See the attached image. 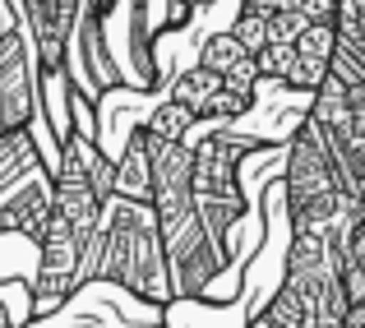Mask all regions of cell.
Listing matches in <instances>:
<instances>
[{
  "label": "cell",
  "instance_id": "cell-1",
  "mask_svg": "<svg viewBox=\"0 0 365 328\" xmlns=\"http://www.w3.org/2000/svg\"><path fill=\"white\" fill-rule=\"evenodd\" d=\"M93 282H111L148 305H167L176 296L167 273V255H162L158 217H153L148 204H134V199H120V195H111L102 204L98 240L83 259V287Z\"/></svg>",
  "mask_w": 365,
  "mask_h": 328
},
{
  "label": "cell",
  "instance_id": "cell-2",
  "mask_svg": "<svg viewBox=\"0 0 365 328\" xmlns=\"http://www.w3.org/2000/svg\"><path fill=\"white\" fill-rule=\"evenodd\" d=\"M185 143H190V158H195L190 204H195L199 222L208 227V236L217 240V250L232 259V236L250 213V195L241 190V162L255 158L264 148V139L236 134L227 125H208L199 139H185Z\"/></svg>",
  "mask_w": 365,
  "mask_h": 328
},
{
  "label": "cell",
  "instance_id": "cell-3",
  "mask_svg": "<svg viewBox=\"0 0 365 328\" xmlns=\"http://www.w3.org/2000/svg\"><path fill=\"white\" fill-rule=\"evenodd\" d=\"M153 217H158V236H162V255H167L171 292L199 301V296L213 287V277L222 273L227 255L217 250V240L208 236V227L199 222L195 204L153 208Z\"/></svg>",
  "mask_w": 365,
  "mask_h": 328
},
{
  "label": "cell",
  "instance_id": "cell-4",
  "mask_svg": "<svg viewBox=\"0 0 365 328\" xmlns=\"http://www.w3.org/2000/svg\"><path fill=\"white\" fill-rule=\"evenodd\" d=\"M88 0H14V14L33 46L42 88H70V42Z\"/></svg>",
  "mask_w": 365,
  "mask_h": 328
},
{
  "label": "cell",
  "instance_id": "cell-5",
  "mask_svg": "<svg viewBox=\"0 0 365 328\" xmlns=\"http://www.w3.org/2000/svg\"><path fill=\"white\" fill-rule=\"evenodd\" d=\"M282 282H292L296 292H301L314 328H338L342 314H347V305H351L347 292H342L333 250L324 245L319 236H305V231H292V240H287V273H282Z\"/></svg>",
  "mask_w": 365,
  "mask_h": 328
},
{
  "label": "cell",
  "instance_id": "cell-6",
  "mask_svg": "<svg viewBox=\"0 0 365 328\" xmlns=\"http://www.w3.org/2000/svg\"><path fill=\"white\" fill-rule=\"evenodd\" d=\"M42 116V79H37L33 46L24 37L19 14H5L0 28V134L33 130Z\"/></svg>",
  "mask_w": 365,
  "mask_h": 328
},
{
  "label": "cell",
  "instance_id": "cell-7",
  "mask_svg": "<svg viewBox=\"0 0 365 328\" xmlns=\"http://www.w3.org/2000/svg\"><path fill=\"white\" fill-rule=\"evenodd\" d=\"M282 190H287V213H296V208H305V204H314V199L342 190L338 171H333V158H329V148H324V134H319V125H314L310 116H301L296 130H292V139H287Z\"/></svg>",
  "mask_w": 365,
  "mask_h": 328
},
{
  "label": "cell",
  "instance_id": "cell-8",
  "mask_svg": "<svg viewBox=\"0 0 365 328\" xmlns=\"http://www.w3.org/2000/svg\"><path fill=\"white\" fill-rule=\"evenodd\" d=\"M51 217V167L33 162L24 176L0 185V231H19V236L37 240Z\"/></svg>",
  "mask_w": 365,
  "mask_h": 328
},
{
  "label": "cell",
  "instance_id": "cell-9",
  "mask_svg": "<svg viewBox=\"0 0 365 328\" xmlns=\"http://www.w3.org/2000/svg\"><path fill=\"white\" fill-rule=\"evenodd\" d=\"M102 28H107V19H102L93 5H83L79 28H74V42H70V51L79 46V70L88 74V88H83V93H88L93 102H98L102 93L125 88V79H120L116 61H111V51H107V37H102Z\"/></svg>",
  "mask_w": 365,
  "mask_h": 328
},
{
  "label": "cell",
  "instance_id": "cell-10",
  "mask_svg": "<svg viewBox=\"0 0 365 328\" xmlns=\"http://www.w3.org/2000/svg\"><path fill=\"white\" fill-rule=\"evenodd\" d=\"M153 190V167H148V134L143 125H134L125 134V148L111 158V195L134 199V204H148Z\"/></svg>",
  "mask_w": 365,
  "mask_h": 328
},
{
  "label": "cell",
  "instance_id": "cell-11",
  "mask_svg": "<svg viewBox=\"0 0 365 328\" xmlns=\"http://www.w3.org/2000/svg\"><path fill=\"white\" fill-rule=\"evenodd\" d=\"M259 319H264L268 328H314L310 310H305L301 292H296L292 282H277V292L268 296V305L259 310Z\"/></svg>",
  "mask_w": 365,
  "mask_h": 328
},
{
  "label": "cell",
  "instance_id": "cell-12",
  "mask_svg": "<svg viewBox=\"0 0 365 328\" xmlns=\"http://www.w3.org/2000/svg\"><path fill=\"white\" fill-rule=\"evenodd\" d=\"M195 111L190 107H180V102H171V98H162L158 107H153V116L143 121V130L153 134V139H190L195 134Z\"/></svg>",
  "mask_w": 365,
  "mask_h": 328
},
{
  "label": "cell",
  "instance_id": "cell-13",
  "mask_svg": "<svg viewBox=\"0 0 365 328\" xmlns=\"http://www.w3.org/2000/svg\"><path fill=\"white\" fill-rule=\"evenodd\" d=\"M338 277H342L347 301H365V217L356 222V231H351L347 255L338 259Z\"/></svg>",
  "mask_w": 365,
  "mask_h": 328
},
{
  "label": "cell",
  "instance_id": "cell-14",
  "mask_svg": "<svg viewBox=\"0 0 365 328\" xmlns=\"http://www.w3.org/2000/svg\"><path fill=\"white\" fill-rule=\"evenodd\" d=\"M236 61H245V51H241V42H236L232 33H208L204 37V46H199V70H208V74L222 79Z\"/></svg>",
  "mask_w": 365,
  "mask_h": 328
},
{
  "label": "cell",
  "instance_id": "cell-15",
  "mask_svg": "<svg viewBox=\"0 0 365 328\" xmlns=\"http://www.w3.org/2000/svg\"><path fill=\"white\" fill-rule=\"evenodd\" d=\"M213 88H217V74H208V70H199V65H195V70H185L176 83H171L167 98L180 102V107H190V111H195V121H199V107H204V98Z\"/></svg>",
  "mask_w": 365,
  "mask_h": 328
},
{
  "label": "cell",
  "instance_id": "cell-16",
  "mask_svg": "<svg viewBox=\"0 0 365 328\" xmlns=\"http://www.w3.org/2000/svg\"><path fill=\"white\" fill-rule=\"evenodd\" d=\"M250 107H255L250 98H236V93H227L222 83H217V88L204 98V107H199V121L204 125H232V121H241Z\"/></svg>",
  "mask_w": 365,
  "mask_h": 328
},
{
  "label": "cell",
  "instance_id": "cell-17",
  "mask_svg": "<svg viewBox=\"0 0 365 328\" xmlns=\"http://www.w3.org/2000/svg\"><path fill=\"white\" fill-rule=\"evenodd\" d=\"M227 33H232L236 42H241V51H245V56H259V51L268 46V14L241 9V14H236V24L227 28Z\"/></svg>",
  "mask_w": 365,
  "mask_h": 328
},
{
  "label": "cell",
  "instance_id": "cell-18",
  "mask_svg": "<svg viewBox=\"0 0 365 328\" xmlns=\"http://www.w3.org/2000/svg\"><path fill=\"white\" fill-rule=\"evenodd\" d=\"M217 83H222L227 93H236V98H250V102H255V93H259V65H255V56L236 61V65H232V70H227Z\"/></svg>",
  "mask_w": 365,
  "mask_h": 328
},
{
  "label": "cell",
  "instance_id": "cell-19",
  "mask_svg": "<svg viewBox=\"0 0 365 328\" xmlns=\"http://www.w3.org/2000/svg\"><path fill=\"white\" fill-rule=\"evenodd\" d=\"M301 28H305V19L296 14L292 5H282L277 14H268V42H296Z\"/></svg>",
  "mask_w": 365,
  "mask_h": 328
},
{
  "label": "cell",
  "instance_id": "cell-20",
  "mask_svg": "<svg viewBox=\"0 0 365 328\" xmlns=\"http://www.w3.org/2000/svg\"><path fill=\"white\" fill-rule=\"evenodd\" d=\"M305 24H333L338 19V0H287Z\"/></svg>",
  "mask_w": 365,
  "mask_h": 328
},
{
  "label": "cell",
  "instance_id": "cell-21",
  "mask_svg": "<svg viewBox=\"0 0 365 328\" xmlns=\"http://www.w3.org/2000/svg\"><path fill=\"white\" fill-rule=\"evenodd\" d=\"M88 5H93V9H98V14H102V19H111V9H116V5H120V0H88Z\"/></svg>",
  "mask_w": 365,
  "mask_h": 328
},
{
  "label": "cell",
  "instance_id": "cell-22",
  "mask_svg": "<svg viewBox=\"0 0 365 328\" xmlns=\"http://www.w3.org/2000/svg\"><path fill=\"white\" fill-rule=\"evenodd\" d=\"M5 14H9V9H5V0H0V28H5Z\"/></svg>",
  "mask_w": 365,
  "mask_h": 328
},
{
  "label": "cell",
  "instance_id": "cell-23",
  "mask_svg": "<svg viewBox=\"0 0 365 328\" xmlns=\"http://www.w3.org/2000/svg\"><path fill=\"white\" fill-rule=\"evenodd\" d=\"M74 328H98V324H74Z\"/></svg>",
  "mask_w": 365,
  "mask_h": 328
}]
</instances>
